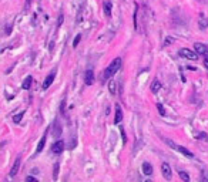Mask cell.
I'll list each match as a JSON object with an SVG mask.
<instances>
[{
    "label": "cell",
    "instance_id": "obj_26",
    "mask_svg": "<svg viewBox=\"0 0 208 182\" xmlns=\"http://www.w3.org/2000/svg\"><path fill=\"white\" fill-rule=\"evenodd\" d=\"M207 179H208V178H207Z\"/></svg>",
    "mask_w": 208,
    "mask_h": 182
},
{
    "label": "cell",
    "instance_id": "obj_4",
    "mask_svg": "<svg viewBox=\"0 0 208 182\" xmlns=\"http://www.w3.org/2000/svg\"><path fill=\"white\" fill-rule=\"evenodd\" d=\"M51 151H53V154H61V152L64 151V141H63V139L56 141L53 145H51Z\"/></svg>",
    "mask_w": 208,
    "mask_h": 182
},
{
    "label": "cell",
    "instance_id": "obj_18",
    "mask_svg": "<svg viewBox=\"0 0 208 182\" xmlns=\"http://www.w3.org/2000/svg\"><path fill=\"white\" fill-rule=\"evenodd\" d=\"M23 115H24V112H19V114H16L14 117H13V122H16V124H19L20 121H22V118H23Z\"/></svg>",
    "mask_w": 208,
    "mask_h": 182
},
{
    "label": "cell",
    "instance_id": "obj_15",
    "mask_svg": "<svg viewBox=\"0 0 208 182\" xmlns=\"http://www.w3.org/2000/svg\"><path fill=\"white\" fill-rule=\"evenodd\" d=\"M198 23H200V29H201V30H204V29L208 27V20L204 17L202 13H200V22Z\"/></svg>",
    "mask_w": 208,
    "mask_h": 182
},
{
    "label": "cell",
    "instance_id": "obj_5",
    "mask_svg": "<svg viewBox=\"0 0 208 182\" xmlns=\"http://www.w3.org/2000/svg\"><path fill=\"white\" fill-rule=\"evenodd\" d=\"M161 172H163V176H164L165 179H171V175H173V172H171V167L168 162H163L161 165Z\"/></svg>",
    "mask_w": 208,
    "mask_h": 182
},
{
    "label": "cell",
    "instance_id": "obj_12",
    "mask_svg": "<svg viewBox=\"0 0 208 182\" xmlns=\"http://www.w3.org/2000/svg\"><path fill=\"white\" fill-rule=\"evenodd\" d=\"M103 7H104V14H106L107 17H110V16H111V2H110V0H106V2L103 3Z\"/></svg>",
    "mask_w": 208,
    "mask_h": 182
},
{
    "label": "cell",
    "instance_id": "obj_23",
    "mask_svg": "<svg viewBox=\"0 0 208 182\" xmlns=\"http://www.w3.org/2000/svg\"><path fill=\"white\" fill-rule=\"evenodd\" d=\"M63 20H64V16H63V14H60V16H59V20H57V29H60V27H61Z\"/></svg>",
    "mask_w": 208,
    "mask_h": 182
},
{
    "label": "cell",
    "instance_id": "obj_2",
    "mask_svg": "<svg viewBox=\"0 0 208 182\" xmlns=\"http://www.w3.org/2000/svg\"><path fill=\"white\" fill-rule=\"evenodd\" d=\"M178 54L187 60H194V61H195V60L198 59V53L193 51V50H189V49H181L180 51H178Z\"/></svg>",
    "mask_w": 208,
    "mask_h": 182
},
{
    "label": "cell",
    "instance_id": "obj_25",
    "mask_svg": "<svg viewBox=\"0 0 208 182\" xmlns=\"http://www.w3.org/2000/svg\"><path fill=\"white\" fill-rule=\"evenodd\" d=\"M204 67L208 70V57H207V59H204Z\"/></svg>",
    "mask_w": 208,
    "mask_h": 182
},
{
    "label": "cell",
    "instance_id": "obj_16",
    "mask_svg": "<svg viewBox=\"0 0 208 182\" xmlns=\"http://www.w3.org/2000/svg\"><path fill=\"white\" fill-rule=\"evenodd\" d=\"M44 145H46V134H44V135L41 137V139L39 141V144H37V149H36V152H37V154H40V152L43 151Z\"/></svg>",
    "mask_w": 208,
    "mask_h": 182
},
{
    "label": "cell",
    "instance_id": "obj_22",
    "mask_svg": "<svg viewBox=\"0 0 208 182\" xmlns=\"http://www.w3.org/2000/svg\"><path fill=\"white\" fill-rule=\"evenodd\" d=\"M57 175H59V164L54 165V174H53V179H54V181L57 179Z\"/></svg>",
    "mask_w": 208,
    "mask_h": 182
},
{
    "label": "cell",
    "instance_id": "obj_11",
    "mask_svg": "<svg viewBox=\"0 0 208 182\" xmlns=\"http://www.w3.org/2000/svg\"><path fill=\"white\" fill-rule=\"evenodd\" d=\"M121 120H123V111H121L120 105H115V117H114V124L121 122Z\"/></svg>",
    "mask_w": 208,
    "mask_h": 182
},
{
    "label": "cell",
    "instance_id": "obj_7",
    "mask_svg": "<svg viewBox=\"0 0 208 182\" xmlns=\"http://www.w3.org/2000/svg\"><path fill=\"white\" fill-rule=\"evenodd\" d=\"M20 161H22V158L17 157L14 161V164H13L12 169H10V176H16L17 175V172H19V168H20Z\"/></svg>",
    "mask_w": 208,
    "mask_h": 182
},
{
    "label": "cell",
    "instance_id": "obj_9",
    "mask_svg": "<svg viewBox=\"0 0 208 182\" xmlns=\"http://www.w3.org/2000/svg\"><path fill=\"white\" fill-rule=\"evenodd\" d=\"M160 88H161V83H160L158 78H154L151 83V87H150V90H151V93H158Z\"/></svg>",
    "mask_w": 208,
    "mask_h": 182
},
{
    "label": "cell",
    "instance_id": "obj_10",
    "mask_svg": "<svg viewBox=\"0 0 208 182\" xmlns=\"http://www.w3.org/2000/svg\"><path fill=\"white\" fill-rule=\"evenodd\" d=\"M54 75H56V73H51L50 75H47V77H46V80H44V83H43V88H44V90H47L50 86H51V84H53Z\"/></svg>",
    "mask_w": 208,
    "mask_h": 182
},
{
    "label": "cell",
    "instance_id": "obj_17",
    "mask_svg": "<svg viewBox=\"0 0 208 182\" xmlns=\"http://www.w3.org/2000/svg\"><path fill=\"white\" fill-rule=\"evenodd\" d=\"M109 90H110V93L111 94H115V91H117V83H115L114 80H111L109 83Z\"/></svg>",
    "mask_w": 208,
    "mask_h": 182
},
{
    "label": "cell",
    "instance_id": "obj_20",
    "mask_svg": "<svg viewBox=\"0 0 208 182\" xmlns=\"http://www.w3.org/2000/svg\"><path fill=\"white\" fill-rule=\"evenodd\" d=\"M180 178L183 179V181H185V182H188V181H189L188 174H187V172H184V171H181V172H180Z\"/></svg>",
    "mask_w": 208,
    "mask_h": 182
},
{
    "label": "cell",
    "instance_id": "obj_1",
    "mask_svg": "<svg viewBox=\"0 0 208 182\" xmlns=\"http://www.w3.org/2000/svg\"><path fill=\"white\" fill-rule=\"evenodd\" d=\"M120 67H121V59H120V57H117V59L113 60L111 64H110L109 67L106 68V71H104V75H103V80H107V78H110L111 75H114L115 73L120 70Z\"/></svg>",
    "mask_w": 208,
    "mask_h": 182
},
{
    "label": "cell",
    "instance_id": "obj_19",
    "mask_svg": "<svg viewBox=\"0 0 208 182\" xmlns=\"http://www.w3.org/2000/svg\"><path fill=\"white\" fill-rule=\"evenodd\" d=\"M157 110H158V112H160V115H163V117H165V108H164V105L163 104H157Z\"/></svg>",
    "mask_w": 208,
    "mask_h": 182
},
{
    "label": "cell",
    "instance_id": "obj_13",
    "mask_svg": "<svg viewBox=\"0 0 208 182\" xmlns=\"http://www.w3.org/2000/svg\"><path fill=\"white\" fill-rule=\"evenodd\" d=\"M143 174L144 175H151L152 174V165L150 162H143Z\"/></svg>",
    "mask_w": 208,
    "mask_h": 182
},
{
    "label": "cell",
    "instance_id": "obj_6",
    "mask_svg": "<svg viewBox=\"0 0 208 182\" xmlns=\"http://www.w3.org/2000/svg\"><path fill=\"white\" fill-rule=\"evenodd\" d=\"M194 50H195L198 54H204V56L208 54V46H205V44H202V43H194Z\"/></svg>",
    "mask_w": 208,
    "mask_h": 182
},
{
    "label": "cell",
    "instance_id": "obj_24",
    "mask_svg": "<svg viewBox=\"0 0 208 182\" xmlns=\"http://www.w3.org/2000/svg\"><path fill=\"white\" fill-rule=\"evenodd\" d=\"M26 181H27V182H37V178H34V176H27Z\"/></svg>",
    "mask_w": 208,
    "mask_h": 182
},
{
    "label": "cell",
    "instance_id": "obj_14",
    "mask_svg": "<svg viewBox=\"0 0 208 182\" xmlns=\"http://www.w3.org/2000/svg\"><path fill=\"white\" fill-rule=\"evenodd\" d=\"M31 83H33V77H31V75H27V77L24 78V81H23V84H22L23 90H29V88H30Z\"/></svg>",
    "mask_w": 208,
    "mask_h": 182
},
{
    "label": "cell",
    "instance_id": "obj_21",
    "mask_svg": "<svg viewBox=\"0 0 208 182\" xmlns=\"http://www.w3.org/2000/svg\"><path fill=\"white\" fill-rule=\"evenodd\" d=\"M80 40H81V36H80V34H77L76 39H74V41H73V47H77L78 43H80Z\"/></svg>",
    "mask_w": 208,
    "mask_h": 182
},
{
    "label": "cell",
    "instance_id": "obj_8",
    "mask_svg": "<svg viewBox=\"0 0 208 182\" xmlns=\"http://www.w3.org/2000/svg\"><path fill=\"white\" fill-rule=\"evenodd\" d=\"M84 81H86V84H87V86H91V84L94 83V73H93V70H87V71H86V77H84Z\"/></svg>",
    "mask_w": 208,
    "mask_h": 182
},
{
    "label": "cell",
    "instance_id": "obj_3",
    "mask_svg": "<svg viewBox=\"0 0 208 182\" xmlns=\"http://www.w3.org/2000/svg\"><path fill=\"white\" fill-rule=\"evenodd\" d=\"M165 142H167L168 145H171L173 148H175L178 152L184 154V155H185V157H188V158H194V154H193V152H191V151H188V149H187V148H184V147H180V145H175L173 141H168V139H165Z\"/></svg>",
    "mask_w": 208,
    "mask_h": 182
}]
</instances>
